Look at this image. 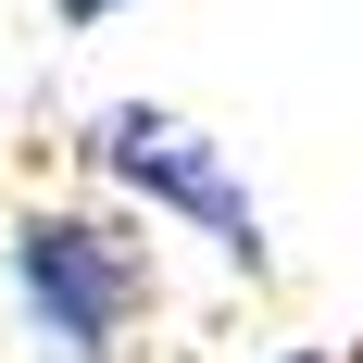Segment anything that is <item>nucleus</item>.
<instances>
[{
    "label": "nucleus",
    "instance_id": "obj_2",
    "mask_svg": "<svg viewBox=\"0 0 363 363\" xmlns=\"http://www.w3.org/2000/svg\"><path fill=\"white\" fill-rule=\"evenodd\" d=\"M88 163H101L113 188H138L150 213H176V225H201L238 276H263V201L238 188V163H225V138H201L188 113H163V101H113L101 125H88Z\"/></svg>",
    "mask_w": 363,
    "mask_h": 363
},
{
    "label": "nucleus",
    "instance_id": "obj_1",
    "mask_svg": "<svg viewBox=\"0 0 363 363\" xmlns=\"http://www.w3.org/2000/svg\"><path fill=\"white\" fill-rule=\"evenodd\" d=\"M13 313H26V351L38 363H125V338L150 326V238L113 213H26L13 225Z\"/></svg>",
    "mask_w": 363,
    "mask_h": 363
},
{
    "label": "nucleus",
    "instance_id": "obj_3",
    "mask_svg": "<svg viewBox=\"0 0 363 363\" xmlns=\"http://www.w3.org/2000/svg\"><path fill=\"white\" fill-rule=\"evenodd\" d=\"M50 13H63V26H101V13H125V0H50Z\"/></svg>",
    "mask_w": 363,
    "mask_h": 363
},
{
    "label": "nucleus",
    "instance_id": "obj_4",
    "mask_svg": "<svg viewBox=\"0 0 363 363\" xmlns=\"http://www.w3.org/2000/svg\"><path fill=\"white\" fill-rule=\"evenodd\" d=\"M276 363H351V351H313V338H301V351H276Z\"/></svg>",
    "mask_w": 363,
    "mask_h": 363
}]
</instances>
